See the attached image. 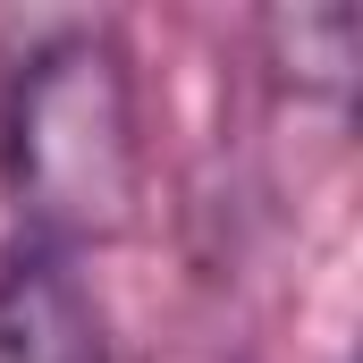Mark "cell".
Here are the masks:
<instances>
[{
  "label": "cell",
  "instance_id": "6da1fadb",
  "mask_svg": "<svg viewBox=\"0 0 363 363\" xmlns=\"http://www.w3.org/2000/svg\"><path fill=\"white\" fill-rule=\"evenodd\" d=\"M0 194L17 245L85 262L144 220V110L110 26L43 34L0 85Z\"/></svg>",
  "mask_w": 363,
  "mask_h": 363
},
{
  "label": "cell",
  "instance_id": "7a4b0ae2",
  "mask_svg": "<svg viewBox=\"0 0 363 363\" xmlns=\"http://www.w3.org/2000/svg\"><path fill=\"white\" fill-rule=\"evenodd\" d=\"M0 363H110V313L85 262L51 245L0 254Z\"/></svg>",
  "mask_w": 363,
  "mask_h": 363
},
{
  "label": "cell",
  "instance_id": "3957f363",
  "mask_svg": "<svg viewBox=\"0 0 363 363\" xmlns=\"http://www.w3.org/2000/svg\"><path fill=\"white\" fill-rule=\"evenodd\" d=\"M262 68L296 101H347L363 68V17L347 0H313V9H271L262 26Z\"/></svg>",
  "mask_w": 363,
  "mask_h": 363
}]
</instances>
